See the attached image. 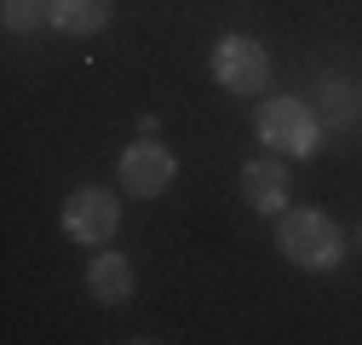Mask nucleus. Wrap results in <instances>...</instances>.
I'll list each match as a JSON object with an SVG mask.
<instances>
[{"mask_svg": "<svg viewBox=\"0 0 362 345\" xmlns=\"http://www.w3.org/2000/svg\"><path fill=\"white\" fill-rule=\"evenodd\" d=\"M345 230L328 219L322 207H288L282 219H276V253L288 259V265H299V271H334L339 259H345Z\"/></svg>", "mask_w": 362, "mask_h": 345, "instance_id": "nucleus-1", "label": "nucleus"}, {"mask_svg": "<svg viewBox=\"0 0 362 345\" xmlns=\"http://www.w3.org/2000/svg\"><path fill=\"white\" fill-rule=\"evenodd\" d=\"M253 133H259L264 150H282V156L305 161V156H316V144H322V115H316L305 98L276 93V98H264L253 110Z\"/></svg>", "mask_w": 362, "mask_h": 345, "instance_id": "nucleus-2", "label": "nucleus"}, {"mask_svg": "<svg viewBox=\"0 0 362 345\" xmlns=\"http://www.w3.org/2000/svg\"><path fill=\"white\" fill-rule=\"evenodd\" d=\"M213 81L236 98H264L270 86V52L253 35H218L213 40Z\"/></svg>", "mask_w": 362, "mask_h": 345, "instance_id": "nucleus-3", "label": "nucleus"}, {"mask_svg": "<svg viewBox=\"0 0 362 345\" xmlns=\"http://www.w3.org/2000/svg\"><path fill=\"white\" fill-rule=\"evenodd\" d=\"M115 230H121V196H115V190H104V185L69 190V201H64V236H69V242L104 247Z\"/></svg>", "mask_w": 362, "mask_h": 345, "instance_id": "nucleus-4", "label": "nucleus"}, {"mask_svg": "<svg viewBox=\"0 0 362 345\" xmlns=\"http://www.w3.org/2000/svg\"><path fill=\"white\" fill-rule=\"evenodd\" d=\"M173 179H178V156H173L161 139H139V144L121 150V190H127V196L156 201Z\"/></svg>", "mask_w": 362, "mask_h": 345, "instance_id": "nucleus-5", "label": "nucleus"}, {"mask_svg": "<svg viewBox=\"0 0 362 345\" xmlns=\"http://www.w3.org/2000/svg\"><path fill=\"white\" fill-rule=\"evenodd\" d=\"M288 196H293V179H288V167L276 156H259L242 167V201L253 213H264V219H282L288 213Z\"/></svg>", "mask_w": 362, "mask_h": 345, "instance_id": "nucleus-6", "label": "nucleus"}, {"mask_svg": "<svg viewBox=\"0 0 362 345\" xmlns=\"http://www.w3.org/2000/svg\"><path fill=\"white\" fill-rule=\"evenodd\" d=\"M139 276H132V259L127 253H110V247H93V265H86V293L98 305H127Z\"/></svg>", "mask_w": 362, "mask_h": 345, "instance_id": "nucleus-7", "label": "nucleus"}, {"mask_svg": "<svg viewBox=\"0 0 362 345\" xmlns=\"http://www.w3.org/2000/svg\"><path fill=\"white\" fill-rule=\"evenodd\" d=\"M110 0H52V29L69 35V40H86V35H98L110 29Z\"/></svg>", "mask_w": 362, "mask_h": 345, "instance_id": "nucleus-8", "label": "nucleus"}, {"mask_svg": "<svg viewBox=\"0 0 362 345\" xmlns=\"http://www.w3.org/2000/svg\"><path fill=\"white\" fill-rule=\"evenodd\" d=\"M316 98H322V121L345 127V121L362 110V86H356V81H339V75H328L322 86H316Z\"/></svg>", "mask_w": 362, "mask_h": 345, "instance_id": "nucleus-9", "label": "nucleus"}, {"mask_svg": "<svg viewBox=\"0 0 362 345\" xmlns=\"http://www.w3.org/2000/svg\"><path fill=\"white\" fill-rule=\"evenodd\" d=\"M0 23H6L12 35L52 29V0H0Z\"/></svg>", "mask_w": 362, "mask_h": 345, "instance_id": "nucleus-10", "label": "nucleus"}, {"mask_svg": "<svg viewBox=\"0 0 362 345\" xmlns=\"http://www.w3.org/2000/svg\"><path fill=\"white\" fill-rule=\"evenodd\" d=\"M356 247H362V230H356Z\"/></svg>", "mask_w": 362, "mask_h": 345, "instance_id": "nucleus-11", "label": "nucleus"}]
</instances>
